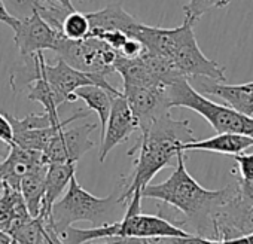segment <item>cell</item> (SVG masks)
I'll use <instances>...</instances> for the list:
<instances>
[{
  "mask_svg": "<svg viewBox=\"0 0 253 244\" xmlns=\"http://www.w3.org/2000/svg\"><path fill=\"white\" fill-rule=\"evenodd\" d=\"M235 195L237 185H229L217 191L203 188L188 173L183 151L177 154L176 168L167 180L157 185L149 183L142 189V198H152L174 207L185 216L182 225H189L194 229L192 234L213 240V217Z\"/></svg>",
  "mask_w": 253,
  "mask_h": 244,
  "instance_id": "cell-1",
  "label": "cell"
},
{
  "mask_svg": "<svg viewBox=\"0 0 253 244\" xmlns=\"http://www.w3.org/2000/svg\"><path fill=\"white\" fill-rule=\"evenodd\" d=\"M195 140L189 121L173 119L170 113L157 118L152 124L140 130V136L126 155L133 158V173L122 179L119 201L126 205L136 191L146 188L151 180L176 160L182 145Z\"/></svg>",
  "mask_w": 253,
  "mask_h": 244,
  "instance_id": "cell-2",
  "label": "cell"
},
{
  "mask_svg": "<svg viewBox=\"0 0 253 244\" xmlns=\"http://www.w3.org/2000/svg\"><path fill=\"white\" fill-rule=\"evenodd\" d=\"M134 38L143 43L146 51L170 61L177 73L186 79L203 78L226 82L225 67L203 54L194 35V23L186 18L182 26L174 29L140 24Z\"/></svg>",
  "mask_w": 253,
  "mask_h": 244,
  "instance_id": "cell-3",
  "label": "cell"
},
{
  "mask_svg": "<svg viewBox=\"0 0 253 244\" xmlns=\"http://www.w3.org/2000/svg\"><path fill=\"white\" fill-rule=\"evenodd\" d=\"M119 192L121 191L118 189L109 197H95L84 189L76 176H73L64 197L54 203L49 223L52 228H64L76 222H89L92 226L113 222L112 216L119 207H122Z\"/></svg>",
  "mask_w": 253,
  "mask_h": 244,
  "instance_id": "cell-4",
  "label": "cell"
},
{
  "mask_svg": "<svg viewBox=\"0 0 253 244\" xmlns=\"http://www.w3.org/2000/svg\"><path fill=\"white\" fill-rule=\"evenodd\" d=\"M170 107H186L201 115L216 133H238L253 139V116L243 115L229 106L219 104L200 91H197L189 79L180 76L169 86Z\"/></svg>",
  "mask_w": 253,
  "mask_h": 244,
  "instance_id": "cell-5",
  "label": "cell"
},
{
  "mask_svg": "<svg viewBox=\"0 0 253 244\" xmlns=\"http://www.w3.org/2000/svg\"><path fill=\"white\" fill-rule=\"evenodd\" d=\"M54 52L69 66L85 73H97L101 76L115 72V60L118 55L109 45L94 36L81 41H72L61 36Z\"/></svg>",
  "mask_w": 253,
  "mask_h": 244,
  "instance_id": "cell-6",
  "label": "cell"
},
{
  "mask_svg": "<svg viewBox=\"0 0 253 244\" xmlns=\"http://www.w3.org/2000/svg\"><path fill=\"white\" fill-rule=\"evenodd\" d=\"M42 73L49 83L58 106L63 103H75L78 100L75 91L84 85H98L107 91L115 94L121 92V89L110 85L106 76L97 73H85L72 66H69L64 60L58 58L55 64H48L45 58L42 60Z\"/></svg>",
  "mask_w": 253,
  "mask_h": 244,
  "instance_id": "cell-7",
  "label": "cell"
},
{
  "mask_svg": "<svg viewBox=\"0 0 253 244\" xmlns=\"http://www.w3.org/2000/svg\"><path fill=\"white\" fill-rule=\"evenodd\" d=\"M122 94L137 119L139 131L148 128L157 118L170 113L167 85L124 83Z\"/></svg>",
  "mask_w": 253,
  "mask_h": 244,
  "instance_id": "cell-8",
  "label": "cell"
},
{
  "mask_svg": "<svg viewBox=\"0 0 253 244\" xmlns=\"http://www.w3.org/2000/svg\"><path fill=\"white\" fill-rule=\"evenodd\" d=\"M61 36L58 30L41 17L38 9L33 11L32 15L20 20L14 30V42L24 58H33L36 54L46 49L54 51Z\"/></svg>",
  "mask_w": 253,
  "mask_h": 244,
  "instance_id": "cell-9",
  "label": "cell"
},
{
  "mask_svg": "<svg viewBox=\"0 0 253 244\" xmlns=\"http://www.w3.org/2000/svg\"><path fill=\"white\" fill-rule=\"evenodd\" d=\"M139 130L137 119L134 118L122 91L112 98L110 113L106 122L104 131L101 133V143L98 151L100 163H104L106 157L118 145L128 140L134 131Z\"/></svg>",
  "mask_w": 253,
  "mask_h": 244,
  "instance_id": "cell-10",
  "label": "cell"
},
{
  "mask_svg": "<svg viewBox=\"0 0 253 244\" xmlns=\"http://www.w3.org/2000/svg\"><path fill=\"white\" fill-rule=\"evenodd\" d=\"M191 232L167 220L160 214H145L143 211L124 213L116 220V238H152V237H186Z\"/></svg>",
  "mask_w": 253,
  "mask_h": 244,
  "instance_id": "cell-11",
  "label": "cell"
},
{
  "mask_svg": "<svg viewBox=\"0 0 253 244\" xmlns=\"http://www.w3.org/2000/svg\"><path fill=\"white\" fill-rule=\"evenodd\" d=\"M97 124H84L72 130H61L43 152L45 161L51 163H78L82 155L94 148L91 133Z\"/></svg>",
  "mask_w": 253,
  "mask_h": 244,
  "instance_id": "cell-12",
  "label": "cell"
},
{
  "mask_svg": "<svg viewBox=\"0 0 253 244\" xmlns=\"http://www.w3.org/2000/svg\"><path fill=\"white\" fill-rule=\"evenodd\" d=\"M43 165H48L43 152L26 149L12 143L8 155L0 163V177H2L3 183L9 185L14 189H18L23 177Z\"/></svg>",
  "mask_w": 253,
  "mask_h": 244,
  "instance_id": "cell-13",
  "label": "cell"
},
{
  "mask_svg": "<svg viewBox=\"0 0 253 244\" xmlns=\"http://www.w3.org/2000/svg\"><path fill=\"white\" fill-rule=\"evenodd\" d=\"M198 85L201 92L216 95L237 112L253 116V81L238 85H225V82H214L200 78Z\"/></svg>",
  "mask_w": 253,
  "mask_h": 244,
  "instance_id": "cell-14",
  "label": "cell"
},
{
  "mask_svg": "<svg viewBox=\"0 0 253 244\" xmlns=\"http://www.w3.org/2000/svg\"><path fill=\"white\" fill-rule=\"evenodd\" d=\"M85 15L89 23V33L98 30H119L128 36H136L142 24L118 2L110 3L97 12H86Z\"/></svg>",
  "mask_w": 253,
  "mask_h": 244,
  "instance_id": "cell-15",
  "label": "cell"
},
{
  "mask_svg": "<svg viewBox=\"0 0 253 244\" xmlns=\"http://www.w3.org/2000/svg\"><path fill=\"white\" fill-rule=\"evenodd\" d=\"M76 173V163H51L45 174V195L41 217L49 219L54 203L67 189L70 179Z\"/></svg>",
  "mask_w": 253,
  "mask_h": 244,
  "instance_id": "cell-16",
  "label": "cell"
},
{
  "mask_svg": "<svg viewBox=\"0 0 253 244\" xmlns=\"http://www.w3.org/2000/svg\"><path fill=\"white\" fill-rule=\"evenodd\" d=\"M253 146V139L244 134L238 133H217L213 137H209L206 140H192L189 143L182 145V151H206V152H214L222 155H237L244 152L246 149Z\"/></svg>",
  "mask_w": 253,
  "mask_h": 244,
  "instance_id": "cell-17",
  "label": "cell"
},
{
  "mask_svg": "<svg viewBox=\"0 0 253 244\" xmlns=\"http://www.w3.org/2000/svg\"><path fill=\"white\" fill-rule=\"evenodd\" d=\"M78 100H84L88 106V110H92L97 113L98 121H100V131H104L106 127V122L110 113V107H112V98L113 95H116L112 91H107L98 85H84L79 86L75 91ZM119 94V92H118ZM100 133V136H101Z\"/></svg>",
  "mask_w": 253,
  "mask_h": 244,
  "instance_id": "cell-18",
  "label": "cell"
},
{
  "mask_svg": "<svg viewBox=\"0 0 253 244\" xmlns=\"http://www.w3.org/2000/svg\"><path fill=\"white\" fill-rule=\"evenodd\" d=\"M48 165L38 168L36 171L27 174L20 182V192L21 197L32 214V217H38L42 210L43 195H45V174Z\"/></svg>",
  "mask_w": 253,
  "mask_h": 244,
  "instance_id": "cell-19",
  "label": "cell"
},
{
  "mask_svg": "<svg viewBox=\"0 0 253 244\" xmlns=\"http://www.w3.org/2000/svg\"><path fill=\"white\" fill-rule=\"evenodd\" d=\"M61 35L72 41H81L89 35V23L85 14L73 11L69 12L61 23Z\"/></svg>",
  "mask_w": 253,
  "mask_h": 244,
  "instance_id": "cell-20",
  "label": "cell"
},
{
  "mask_svg": "<svg viewBox=\"0 0 253 244\" xmlns=\"http://www.w3.org/2000/svg\"><path fill=\"white\" fill-rule=\"evenodd\" d=\"M45 217H32L29 222H26L21 228H18L11 237L17 244H39L43 231H45V225H46Z\"/></svg>",
  "mask_w": 253,
  "mask_h": 244,
  "instance_id": "cell-21",
  "label": "cell"
},
{
  "mask_svg": "<svg viewBox=\"0 0 253 244\" xmlns=\"http://www.w3.org/2000/svg\"><path fill=\"white\" fill-rule=\"evenodd\" d=\"M231 3V0H189V3L183 6L185 18L194 24L209 11L225 8Z\"/></svg>",
  "mask_w": 253,
  "mask_h": 244,
  "instance_id": "cell-22",
  "label": "cell"
},
{
  "mask_svg": "<svg viewBox=\"0 0 253 244\" xmlns=\"http://www.w3.org/2000/svg\"><path fill=\"white\" fill-rule=\"evenodd\" d=\"M8 12L17 20H23L33 14V11L41 8L39 0H3Z\"/></svg>",
  "mask_w": 253,
  "mask_h": 244,
  "instance_id": "cell-23",
  "label": "cell"
},
{
  "mask_svg": "<svg viewBox=\"0 0 253 244\" xmlns=\"http://www.w3.org/2000/svg\"><path fill=\"white\" fill-rule=\"evenodd\" d=\"M234 161L238 164L240 171V182H250L253 180V152L252 154H237L232 155Z\"/></svg>",
  "mask_w": 253,
  "mask_h": 244,
  "instance_id": "cell-24",
  "label": "cell"
},
{
  "mask_svg": "<svg viewBox=\"0 0 253 244\" xmlns=\"http://www.w3.org/2000/svg\"><path fill=\"white\" fill-rule=\"evenodd\" d=\"M145 51V46L143 43L134 38V36H128L126 38V41L122 43L121 49L118 51V55L119 57H124V58H137L143 54Z\"/></svg>",
  "mask_w": 253,
  "mask_h": 244,
  "instance_id": "cell-25",
  "label": "cell"
},
{
  "mask_svg": "<svg viewBox=\"0 0 253 244\" xmlns=\"http://www.w3.org/2000/svg\"><path fill=\"white\" fill-rule=\"evenodd\" d=\"M163 244H220V241L191 234L186 237H163Z\"/></svg>",
  "mask_w": 253,
  "mask_h": 244,
  "instance_id": "cell-26",
  "label": "cell"
},
{
  "mask_svg": "<svg viewBox=\"0 0 253 244\" xmlns=\"http://www.w3.org/2000/svg\"><path fill=\"white\" fill-rule=\"evenodd\" d=\"M0 140L8 143L9 146L12 145V140H14L11 124H9V121L6 119L3 112H0Z\"/></svg>",
  "mask_w": 253,
  "mask_h": 244,
  "instance_id": "cell-27",
  "label": "cell"
},
{
  "mask_svg": "<svg viewBox=\"0 0 253 244\" xmlns=\"http://www.w3.org/2000/svg\"><path fill=\"white\" fill-rule=\"evenodd\" d=\"M0 21H2L3 24H6L8 27H11L12 30H15V27L18 26V21H20L8 12L3 0H0Z\"/></svg>",
  "mask_w": 253,
  "mask_h": 244,
  "instance_id": "cell-28",
  "label": "cell"
},
{
  "mask_svg": "<svg viewBox=\"0 0 253 244\" xmlns=\"http://www.w3.org/2000/svg\"><path fill=\"white\" fill-rule=\"evenodd\" d=\"M220 244H253V232L238 237V238H231V240H223Z\"/></svg>",
  "mask_w": 253,
  "mask_h": 244,
  "instance_id": "cell-29",
  "label": "cell"
},
{
  "mask_svg": "<svg viewBox=\"0 0 253 244\" xmlns=\"http://www.w3.org/2000/svg\"><path fill=\"white\" fill-rule=\"evenodd\" d=\"M39 2H41V3H57V5H60L61 8L67 9L69 12L76 11L75 6H73V3H72V0H39Z\"/></svg>",
  "mask_w": 253,
  "mask_h": 244,
  "instance_id": "cell-30",
  "label": "cell"
},
{
  "mask_svg": "<svg viewBox=\"0 0 253 244\" xmlns=\"http://www.w3.org/2000/svg\"><path fill=\"white\" fill-rule=\"evenodd\" d=\"M0 244H12L11 234H8L5 231H0Z\"/></svg>",
  "mask_w": 253,
  "mask_h": 244,
  "instance_id": "cell-31",
  "label": "cell"
},
{
  "mask_svg": "<svg viewBox=\"0 0 253 244\" xmlns=\"http://www.w3.org/2000/svg\"><path fill=\"white\" fill-rule=\"evenodd\" d=\"M9 145L8 143H5V142H2L0 140V157H6L8 155V152H9Z\"/></svg>",
  "mask_w": 253,
  "mask_h": 244,
  "instance_id": "cell-32",
  "label": "cell"
},
{
  "mask_svg": "<svg viewBox=\"0 0 253 244\" xmlns=\"http://www.w3.org/2000/svg\"><path fill=\"white\" fill-rule=\"evenodd\" d=\"M2 189H3V180H2V177H0V192H2Z\"/></svg>",
  "mask_w": 253,
  "mask_h": 244,
  "instance_id": "cell-33",
  "label": "cell"
},
{
  "mask_svg": "<svg viewBox=\"0 0 253 244\" xmlns=\"http://www.w3.org/2000/svg\"><path fill=\"white\" fill-rule=\"evenodd\" d=\"M12 244H17V243H15V241H14V240H12Z\"/></svg>",
  "mask_w": 253,
  "mask_h": 244,
  "instance_id": "cell-34",
  "label": "cell"
}]
</instances>
